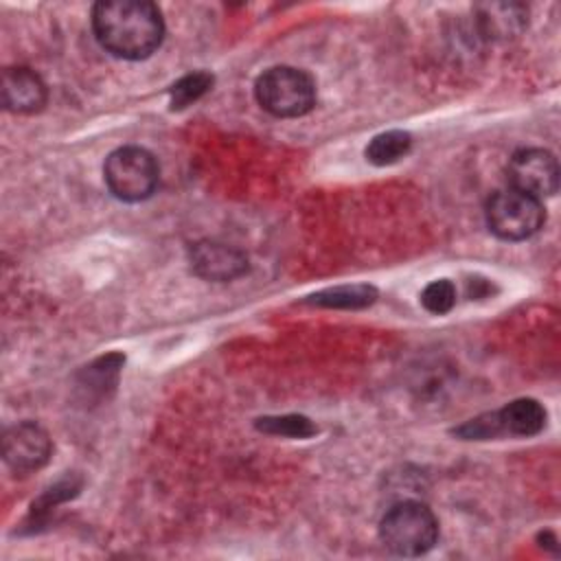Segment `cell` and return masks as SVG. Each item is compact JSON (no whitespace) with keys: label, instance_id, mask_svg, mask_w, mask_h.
<instances>
[{"label":"cell","instance_id":"cell-7","mask_svg":"<svg viewBox=\"0 0 561 561\" xmlns=\"http://www.w3.org/2000/svg\"><path fill=\"white\" fill-rule=\"evenodd\" d=\"M53 443L46 430L33 421H22L11 425L2 436L4 462L15 473H31L44 467L50 458Z\"/></svg>","mask_w":561,"mask_h":561},{"label":"cell","instance_id":"cell-5","mask_svg":"<svg viewBox=\"0 0 561 561\" xmlns=\"http://www.w3.org/2000/svg\"><path fill=\"white\" fill-rule=\"evenodd\" d=\"M546 221L541 199H535L522 191L504 188L486 202V226L504 241H524L533 237Z\"/></svg>","mask_w":561,"mask_h":561},{"label":"cell","instance_id":"cell-8","mask_svg":"<svg viewBox=\"0 0 561 561\" xmlns=\"http://www.w3.org/2000/svg\"><path fill=\"white\" fill-rule=\"evenodd\" d=\"M188 261H191V270L197 276L206 280H217V283L239 278L248 272V256L241 250L219 241L193 243L188 250Z\"/></svg>","mask_w":561,"mask_h":561},{"label":"cell","instance_id":"cell-9","mask_svg":"<svg viewBox=\"0 0 561 561\" xmlns=\"http://www.w3.org/2000/svg\"><path fill=\"white\" fill-rule=\"evenodd\" d=\"M2 103L18 114H33L46 103V85L31 68H7L2 72Z\"/></svg>","mask_w":561,"mask_h":561},{"label":"cell","instance_id":"cell-2","mask_svg":"<svg viewBox=\"0 0 561 561\" xmlns=\"http://www.w3.org/2000/svg\"><path fill=\"white\" fill-rule=\"evenodd\" d=\"M383 546L401 557H419L434 548L438 539V522L423 502L403 500L386 511L379 522Z\"/></svg>","mask_w":561,"mask_h":561},{"label":"cell","instance_id":"cell-16","mask_svg":"<svg viewBox=\"0 0 561 561\" xmlns=\"http://www.w3.org/2000/svg\"><path fill=\"white\" fill-rule=\"evenodd\" d=\"M421 302L430 313L443 316L447 311H451V307L456 305V285L447 278L440 280H432L423 294H421Z\"/></svg>","mask_w":561,"mask_h":561},{"label":"cell","instance_id":"cell-13","mask_svg":"<svg viewBox=\"0 0 561 561\" xmlns=\"http://www.w3.org/2000/svg\"><path fill=\"white\" fill-rule=\"evenodd\" d=\"M412 149V136L403 129H390L383 134H377L368 147H366V160L375 167L394 164L401 158H405Z\"/></svg>","mask_w":561,"mask_h":561},{"label":"cell","instance_id":"cell-3","mask_svg":"<svg viewBox=\"0 0 561 561\" xmlns=\"http://www.w3.org/2000/svg\"><path fill=\"white\" fill-rule=\"evenodd\" d=\"M259 105L278 118H296L316 105L313 79L291 66L267 68L254 85Z\"/></svg>","mask_w":561,"mask_h":561},{"label":"cell","instance_id":"cell-4","mask_svg":"<svg viewBox=\"0 0 561 561\" xmlns=\"http://www.w3.org/2000/svg\"><path fill=\"white\" fill-rule=\"evenodd\" d=\"M110 193L123 202H142L153 195L160 180L156 158L142 147H121L103 164Z\"/></svg>","mask_w":561,"mask_h":561},{"label":"cell","instance_id":"cell-12","mask_svg":"<svg viewBox=\"0 0 561 561\" xmlns=\"http://www.w3.org/2000/svg\"><path fill=\"white\" fill-rule=\"evenodd\" d=\"M377 300V289L368 283L337 285L307 296L302 302L327 309H364Z\"/></svg>","mask_w":561,"mask_h":561},{"label":"cell","instance_id":"cell-10","mask_svg":"<svg viewBox=\"0 0 561 561\" xmlns=\"http://www.w3.org/2000/svg\"><path fill=\"white\" fill-rule=\"evenodd\" d=\"M500 434L508 436H535L546 427V408L530 397L515 399L495 410Z\"/></svg>","mask_w":561,"mask_h":561},{"label":"cell","instance_id":"cell-15","mask_svg":"<svg viewBox=\"0 0 561 561\" xmlns=\"http://www.w3.org/2000/svg\"><path fill=\"white\" fill-rule=\"evenodd\" d=\"M213 75L206 70L191 72L171 85V110H184L199 101L213 88Z\"/></svg>","mask_w":561,"mask_h":561},{"label":"cell","instance_id":"cell-1","mask_svg":"<svg viewBox=\"0 0 561 561\" xmlns=\"http://www.w3.org/2000/svg\"><path fill=\"white\" fill-rule=\"evenodd\" d=\"M92 28L99 44L121 59L149 57L164 37L162 13L147 0H105L92 9Z\"/></svg>","mask_w":561,"mask_h":561},{"label":"cell","instance_id":"cell-6","mask_svg":"<svg viewBox=\"0 0 561 561\" xmlns=\"http://www.w3.org/2000/svg\"><path fill=\"white\" fill-rule=\"evenodd\" d=\"M506 178L515 191H522L535 199L550 197L559 186V164L550 151L526 147L511 156Z\"/></svg>","mask_w":561,"mask_h":561},{"label":"cell","instance_id":"cell-11","mask_svg":"<svg viewBox=\"0 0 561 561\" xmlns=\"http://www.w3.org/2000/svg\"><path fill=\"white\" fill-rule=\"evenodd\" d=\"M528 9L524 4H480L478 7V24L484 37L489 39H508L517 35L526 26Z\"/></svg>","mask_w":561,"mask_h":561},{"label":"cell","instance_id":"cell-14","mask_svg":"<svg viewBox=\"0 0 561 561\" xmlns=\"http://www.w3.org/2000/svg\"><path fill=\"white\" fill-rule=\"evenodd\" d=\"M256 430L274 436L287 438H309L318 432V425L302 414H283V416H261L256 419Z\"/></svg>","mask_w":561,"mask_h":561}]
</instances>
